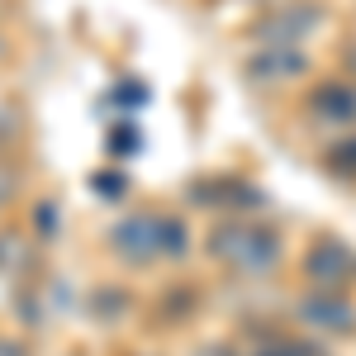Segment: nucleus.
I'll list each match as a JSON object with an SVG mask.
<instances>
[{"instance_id": "obj_6", "label": "nucleus", "mask_w": 356, "mask_h": 356, "mask_svg": "<svg viewBox=\"0 0 356 356\" xmlns=\"http://www.w3.org/2000/svg\"><path fill=\"white\" fill-rule=\"evenodd\" d=\"M10 191H15V176H10V171H5V166H0V204H5V200H10Z\"/></svg>"}, {"instance_id": "obj_3", "label": "nucleus", "mask_w": 356, "mask_h": 356, "mask_svg": "<svg viewBox=\"0 0 356 356\" xmlns=\"http://www.w3.org/2000/svg\"><path fill=\"white\" fill-rule=\"evenodd\" d=\"M318 110H323V114H342V119H347V114H356V100H352V95H318Z\"/></svg>"}, {"instance_id": "obj_2", "label": "nucleus", "mask_w": 356, "mask_h": 356, "mask_svg": "<svg viewBox=\"0 0 356 356\" xmlns=\"http://www.w3.org/2000/svg\"><path fill=\"white\" fill-rule=\"evenodd\" d=\"M214 257L243 266V271H266L275 261V243L266 233H252V228H219L214 233Z\"/></svg>"}, {"instance_id": "obj_8", "label": "nucleus", "mask_w": 356, "mask_h": 356, "mask_svg": "<svg viewBox=\"0 0 356 356\" xmlns=\"http://www.w3.org/2000/svg\"><path fill=\"white\" fill-rule=\"evenodd\" d=\"M0 356H24V347H19V342H5V337H0Z\"/></svg>"}, {"instance_id": "obj_4", "label": "nucleus", "mask_w": 356, "mask_h": 356, "mask_svg": "<svg viewBox=\"0 0 356 356\" xmlns=\"http://www.w3.org/2000/svg\"><path fill=\"white\" fill-rule=\"evenodd\" d=\"M114 100H119V105H143V100H147V86H119V95H114Z\"/></svg>"}, {"instance_id": "obj_1", "label": "nucleus", "mask_w": 356, "mask_h": 356, "mask_svg": "<svg viewBox=\"0 0 356 356\" xmlns=\"http://www.w3.org/2000/svg\"><path fill=\"white\" fill-rule=\"evenodd\" d=\"M110 243L129 261H152L157 252H186V223L166 219V214H129L110 233Z\"/></svg>"}, {"instance_id": "obj_7", "label": "nucleus", "mask_w": 356, "mask_h": 356, "mask_svg": "<svg viewBox=\"0 0 356 356\" xmlns=\"http://www.w3.org/2000/svg\"><path fill=\"white\" fill-rule=\"evenodd\" d=\"M134 143H138L134 134H114V143H110V147H114V152H129V147H134Z\"/></svg>"}, {"instance_id": "obj_5", "label": "nucleus", "mask_w": 356, "mask_h": 356, "mask_svg": "<svg viewBox=\"0 0 356 356\" xmlns=\"http://www.w3.org/2000/svg\"><path fill=\"white\" fill-rule=\"evenodd\" d=\"M90 186H95L100 195H119V191H124V176H95Z\"/></svg>"}]
</instances>
